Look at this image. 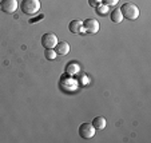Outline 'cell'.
I'll use <instances>...</instances> for the list:
<instances>
[{
  "label": "cell",
  "instance_id": "6da1fadb",
  "mask_svg": "<svg viewBox=\"0 0 151 143\" xmlns=\"http://www.w3.org/2000/svg\"><path fill=\"white\" fill-rule=\"evenodd\" d=\"M120 12H122L123 17L128 20H137L140 15V11L134 3H124L120 7Z\"/></svg>",
  "mask_w": 151,
  "mask_h": 143
},
{
  "label": "cell",
  "instance_id": "7a4b0ae2",
  "mask_svg": "<svg viewBox=\"0 0 151 143\" xmlns=\"http://www.w3.org/2000/svg\"><path fill=\"white\" fill-rule=\"evenodd\" d=\"M40 6L42 4H40L39 0H23L20 4V8H22L23 14L34 16L40 11Z\"/></svg>",
  "mask_w": 151,
  "mask_h": 143
},
{
  "label": "cell",
  "instance_id": "3957f363",
  "mask_svg": "<svg viewBox=\"0 0 151 143\" xmlns=\"http://www.w3.org/2000/svg\"><path fill=\"white\" fill-rule=\"evenodd\" d=\"M95 132H96V130L92 126V123H83L79 127V135L82 139H91V138H94Z\"/></svg>",
  "mask_w": 151,
  "mask_h": 143
},
{
  "label": "cell",
  "instance_id": "277c9868",
  "mask_svg": "<svg viewBox=\"0 0 151 143\" xmlns=\"http://www.w3.org/2000/svg\"><path fill=\"white\" fill-rule=\"evenodd\" d=\"M58 43H59L58 36L54 32H47V34H44L42 36V46L44 48H55Z\"/></svg>",
  "mask_w": 151,
  "mask_h": 143
},
{
  "label": "cell",
  "instance_id": "5b68a950",
  "mask_svg": "<svg viewBox=\"0 0 151 143\" xmlns=\"http://www.w3.org/2000/svg\"><path fill=\"white\" fill-rule=\"evenodd\" d=\"M99 28V22L95 19H86L83 22V31L87 32V34H98Z\"/></svg>",
  "mask_w": 151,
  "mask_h": 143
},
{
  "label": "cell",
  "instance_id": "8992f818",
  "mask_svg": "<svg viewBox=\"0 0 151 143\" xmlns=\"http://www.w3.org/2000/svg\"><path fill=\"white\" fill-rule=\"evenodd\" d=\"M19 7V3H17V0H3L1 4H0V8L1 11L6 12V14H14L15 11Z\"/></svg>",
  "mask_w": 151,
  "mask_h": 143
},
{
  "label": "cell",
  "instance_id": "52a82bcc",
  "mask_svg": "<svg viewBox=\"0 0 151 143\" xmlns=\"http://www.w3.org/2000/svg\"><path fill=\"white\" fill-rule=\"evenodd\" d=\"M68 29L71 34H83V32H84L83 31V22H80V20H78V19L72 20L68 26Z\"/></svg>",
  "mask_w": 151,
  "mask_h": 143
},
{
  "label": "cell",
  "instance_id": "ba28073f",
  "mask_svg": "<svg viewBox=\"0 0 151 143\" xmlns=\"http://www.w3.org/2000/svg\"><path fill=\"white\" fill-rule=\"evenodd\" d=\"M55 52L58 55H67L70 52V44L67 42H59L55 47Z\"/></svg>",
  "mask_w": 151,
  "mask_h": 143
},
{
  "label": "cell",
  "instance_id": "9c48e42d",
  "mask_svg": "<svg viewBox=\"0 0 151 143\" xmlns=\"http://www.w3.org/2000/svg\"><path fill=\"white\" fill-rule=\"evenodd\" d=\"M106 124H107V120L103 116H96L92 120V126L95 127V130H103L106 129Z\"/></svg>",
  "mask_w": 151,
  "mask_h": 143
},
{
  "label": "cell",
  "instance_id": "30bf717a",
  "mask_svg": "<svg viewBox=\"0 0 151 143\" xmlns=\"http://www.w3.org/2000/svg\"><path fill=\"white\" fill-rule=\"evenodd\" d=\"M79 70H80V67H79V64H78L76 62H70V63L67 64V67H66V74L76 75L78 72H79Z\"/></svg>",
  "mask_w": 151,
  "mask_h": 143
},
{
  "label": "cell",
  "instance_id": "8fae6325",
  "mask_svg": "<svg viewBox=\"0 0 151 143\" xmlns=\"http://www.w3.org/2000/svg\"><path fill=\"white\" fill-rule=\"evenodd\" d=\"M110 17H111V22H114V23H120V22H123V15H122V12H120V9H114V11L111 12V15H110Z\"/></svg>",
  "mask_w": 151,
  "mask_h": 143
},
{
  "label": "cell",
  "instance_id": "7c38bea8",
  "mask_svg": "<svg viewBox=\"0 0 151 143\" xmlns=\"http://www.w3.org/2000/svg\"><path fill=\"white\" fill-rule=\"evenodd\" d=\"M44 56H46V59H48V60H55L58 56V54L55 52V48H46Z\"/></svg>",
  "mask_w": 151,
  "mask_h": 143
},
{
  "label": "cell",
  "instance_id": "4fadbf2b",
  "mask_svg": "<svg viewBox=\"0 0 151 143\" xmlns=\"http://www.w3.org/2000/svg\"><path fill=\"white\" fill-rule=\"evenodd\" d=\"M96 12L104 16V15L109 14V6H106V4H103V3H102V4H99V6L96 7Z\"/></svg>",
  "mask_w": 151,
  "mask_h": 143
},
{
  "label": "cell",
  "instance_id": "5bb4252c",
  "mask_svg": "<svg viewBox=\"0 0 151 143\" xmlns=\"http://www.w3.org/2000/svg\"><path fill=\"white\" fill-rule=\"evenodd\" d=\"M102 3L106 4V6H109V7H114L119 3V0H102Z\"/></svg>",
  "mask_w": 151,
  "mask_h": 143
},
{
  "label": "cell",
  "instance_id": "9a60e30c",
  "mask_svg": "<svg viewBox=\"0 0 151 143\" xmlns=\"http://www.w3.org/2000/svg\"><path fill=\"white\" fill-rule=\"evenodd\" d=\"M99 4H102V0H90V6L94 8H96Z\"/></svg>",
  "mask_w": 151,
  "mask_h": 143
}]
</instances>
